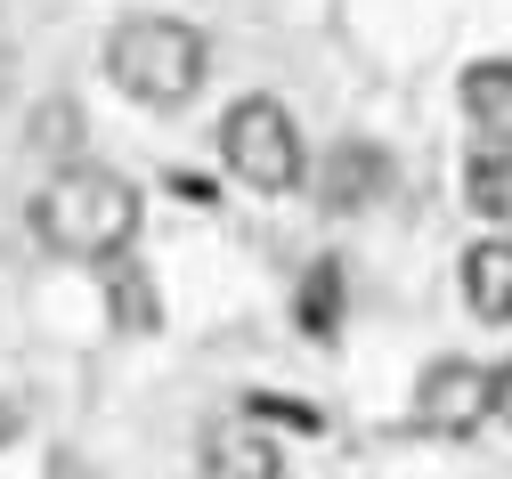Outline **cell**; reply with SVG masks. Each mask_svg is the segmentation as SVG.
Returning <instances> with one entry per match:
<instances>
[{"label": "cell", "mask_w": 512, "mask_h": 479, "mask_svg": "<svg viewBox=\"0 0 512 479\" xmlns=\"http://www.w3.org/2000/svg\"><path fill=\"white\" fill-rule=\"evenodd\" d=\"M464 301L488 325H512V236H480L464 252Z\"/></svg>", "instance_id": "52a82bcc"}, {"label": "cell", "mask_w": 512, "mask_h": 479, "mask_svg": "<svg viewBox=\"0 0 512 479\" xmlns=\"http://www.w3.org/2000/svg\"><path fill=\"white\" fill-rule=\"evenodd\" d=\"M204 479H285V455H277V439L261 431V406L204 431Z\"/></svg>", "instance_id": "5b68a950"}, {"label": "cell", "mask_w": 512, "mask_h": 479, "mask_svg": "<svg viewBox=\"0 0 512 479\" xmlns=\"http://www.w3.org/2000/svg\"><path fill=\"white\" fill-rule=\"evenodd\" d=\"M464 203L480 220H512V147H488L464 163Z\"/></svg>", "instance_id": "9c48e42d"}, {"label": "cell", "mask_w": 512, "mask_h": 479, "mask_svg": "<svg viewBox=\"0 0 512 479\" xmlns=\"http://www.w3.org/2000/svg\"><path fill=\"white\" fill-rule=\"evenodd\" d=\"M114 317H122V333H155V293L139 268H114Z\"/></svg>", "instance_id": "30bf717a"}, {"label": "cell", "mask_w": 512, "mask_h": 479, "mask_svg": "<svg viewBox=\"0 0 512 479\" xmlns=\"http://www.w3.org/2000/svg\"><path fill=\"white\" fill-rule=\"evenodd\" d=\"M220 163L252 187V195H285L301 187V130L277 98H236L220 114Z\"/></svg>", "instance_id": "3957f363"}, {"label": "cell", "mask_w": 512, "mask_h": 479, "mask_svg": "<svg viewBox=\"0 0 512 479\" xmlns=\"http://www.w3.org/2000/svg\"><path fill=\"white\" fill-rule=\"evenodd\" d=\"M301 317H309V333H334V268H317V277H309Z\"/></svg>", "instance_id": "8fae6325"}, {"label": "cell", "mask_w": 512, "mask_h": 479, "mask_svg": "<svg viewBox=\"0 0 512 479\" xmlns=\"http://www.w3.org/2000/svg\"><path fill=\"white\" fill-rule=\"evenodd\" d=\"M106 74L122 98H139V106H187L204 90L212 74V49L196 25H179V17H131V25H114L106 41Z\"/></svg>", "instance_id": "7a4b0ae2"}, {"label": "cell", "mask_w": 512, "mask_h": 479, "mask_svg": "<svg viewBox=\"0 0 512 479\" xmlns=\"http://www.w3.org/2000/svg\"><path fill=\"white\" fill-rule=\"evenodd\" d=\"M33 236L57 260H122L139 236V187L98 163H66L33 195Z\"/></svg>", "instance_id": "6da1fadb"}, {"label": "cell", "mask_w": 512, "mask_h": 479, "mask_svg": "<svg viewBox=\"0 0 512 479\" xmlns=\"http://www.w3.org/2000/svg\"><path fill=\"white\" fill-rule=\"evenodd\" d=\"M512 398V366H472V358H439L423 382H415V423L423 431H447V439H464L480 431L496 406Z\"/></svg>", "instance_id": "277c9868"}, {"label": "cell", "mask_w": 512, "mask_h": 479, "mask_svg": "<svg viewBox=\"0 0 512 479\" xmlns=\"http://www.w3.org/2000/svg\"><path fill=\"white\" fill-rule=\"evenodd\" d=\"M464 114L488 147H512V57H480L464 74Z\"/></svg>", "instance_id": "ba28073f"}, {"label": "cell", "mask_w": 512, "mask_h": 479, "mask_svg": "<svg viewBox=\"0 0 512 479\" xmlns=\"http://www.w3.org/2000/svg\"><path fill=\"white\" fill-rule=\"evenodd\" d=\"M382 187H391V163H382L374 139H342V147H326V171H317V203H326V212H366Z\"/></svg>", "instance_id": "8992f818"}]
</instances>
